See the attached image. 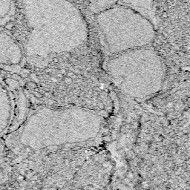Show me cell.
Wrapping results in <instances>:
<instances>
[{"label": "cell", "instance_id": "8", "mask_svg": "<svg viewBox=\"0 0 190 190\" xmlns=\"http://www.w3.org/2000/svg\"><path fill=\"white\" fill-rule=\"evenodd\" d=\"M14 12V0H0V26L10 21Z\"/></svg>", "mask_w": 190, "mask_h": 190}, {"label": "cell", "instance_id": "2", "mask_svg": "<svg viewBox=\"0 0 190 190\" xmlns=\"http://www.w3.org/2000/svg\"><path fill=\"white\" fill-rule=\"evenodd\" d=\"M28 55L40 58L74 51L86 42L88 27L69 0H23Z\"/></svg>", "mask_w": 190, "mask_h": 190}, {"label": "cell", "instance_id": "4", "mask_svg": "<svg viewBox=\"0 0 190 190\" xmlns=\"http://www.w3.org/2000/svg\"><path fill=\"white\" fill-rule=\"evenodd\" d=\"M108 54L146 47L155 37V27L129 7L117 4L95 14Z\"/></svg>", "mask_w": 190, "mask_h": 190}, {"label": "cell", "instance_id": "1", "mask_svg": "<svg viewBox=\"0 0 190 190\" xmlns=\"http://www.w3.org/2000/svg\"><path fill=\"white\" fill-rule=\"evenodd\" d=\"M102 123L103 117L87 108L41 106L29 112L5 141L13 149L39 152L95 139Z\"/></svg>", "mask_w": 190, "mask_h": 190}, {"label": "cell", "instance_id": "3", "mask_svg": "<svg viewBox=\"0 0 190 190\" xmlns=\"http://www.w3.org/2000/svg\"><path fill=\"white\" fill-rule=\"evenodd\" d=\"M106 70L123 94L140 99L160 91L166 74L160 55L146 47L114 55L107 62Z\"/></svg>", "mask_w": 190, "mask_h": 190}, {"label": "cell", "instance_id": "9", "mask_svg": "<svg viewBox=\"0 0 190 190\" xmlns=\"http://www.w3.org/2000/svg\"><path fill=\"white\" fill-rule=\"evenodd\" d=\"M118 0H88L89 8L95 14L117 4Z\"/></svg>", "mask_w": 190, "mask_h": 190}, {"label": "cell", "instance_id": "7", "mask_svg": "<svg viewBox=\"0 0 190 190\" xmlns=\"http://www.w3.org/2000/svg\"><path fill=\"white\" fill-rule=\"evenodd\" d=\"M117 4L132 8L148 19L154 27H157L158 19L156 16L154 0H118Z\"/></svg>", "mask_w": 190, "mask_h": 190}, {"label": "cell", "instance_id": "6", "mask_svg": "<svg viewBox=\"0 0 190 190\" xmlns=\"http://www.w3.org/2000/svg\"><path fill=\"white\" fill-rule=\"evenodd\" d=\"M14 117V96L10 82L0 74V137L10 132Z\"/></svg>", "mask_w": 190, "mask_h": 190}, {"label": "cell", "instance_id": "5", "mask_svg": "<svg viewBox=\"0 0 190 190\" xmlns=\"http://www.w3.org/2000/svg\"><path fill=\"white\" fill-rule=\"evenodd\" d=\"M25 60V50L16 39L5 31H0V69H15Z\"/></svg>", "mask_w": 190, "mask_h": 190}, {"label": "cell", "instance_id": "10", "mask_svg": "<svg viewBox=\"0 0 190 190\" xmlns=\"http://www.w3.org/2000/svg\"><path fill=\"white\" fill-rule=\"evenodd\" d=\"M188 2H189V8H190V0H188Z\"/></svg>", "mask_w": 190, "mask_h": 190}]
</instances>
